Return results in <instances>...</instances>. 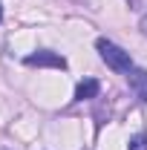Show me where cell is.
Masks as SVG:
<instances>
[{"label": "cell", "instance_id": "obj_1", "mask_svg": "<svg viewBox=\"0 0 147 150\" xmlns=\"http://www.w3.org/2000/svg\"><path fill=\"white\" fill-rule=\"evenodd\" d=\"M95 46H98V52H101V58L107 61L110 69H115V72H130V69H133L130 52H124L118 43H112V40H107V38H98Z\"/></svg>", "mask_w": 147, "mask_h": 150}, {"label": "cell", "instance_id": "obj_6", "mask_svg": "<svg viewBox=\"0 0 147 150\" xmlns=\"http://www.w3.org/2000/svg\"><path fill=\"white\" fill-rule=\"evenodd\" d=\"M141 29H144V35H147V15L141 18Z\"/></svg>", "mask_w": 147, "mask_h": 150}, {"label": "cell", "instance_id": "obj_7", "mask_svg": "<svg viewBox=\"0 0 147 150\" xmlns=\"http://www.w3.org/2000/svg\"><path fill=\"white\" fill-rule=\"evenodd\" d=\"M0 20H3V6H0Z\"/></svg>", "mask_w": 147, "mask_h": 150}, {"label": "cell", "instance_id": "obj_4", "mask_svg": "<svg viewBox=\"0 0 147 150\" xmlns=\"http://www.w3.org/2000/svg\"><path fill=\"white\" fill-rule=\"evenodd\" d=\"M98 93H101V84H98L95 78H84V81L78 84V90H75V98H78V101H90V98H95Z\"/></svg>", "mask_w": 147, "mask_h": 150}, {"label": "cell", "instance_id": "obj_5", "mask_svg": "<svg viewBox=\"0 0 147 150\" xmlns=\"http://www.w3.org/2000/svg\"><path fill=\"white\" fill-rule=\"evenodd\" d=\"M130 150H147V136H144V133L133 136V142H130Z\"/></svg>", "mask_w": 147, "mask_h": 150}, {"label": "cell", "instance_id": "obj_2", "mask_svg": "<svg viewBox=\"0 0 147 150\" xmlns=\"http://www.w3.org/2000/svg\"><path fill=\"white\" fill-rule=\"evenodd\" d=\"M26 67H55V69H66V58L58 52H32L26 55Z\"/></svg>", "mask_w": 147, "mask_h": 150}, {"label": "cell", "instance_id": "obj_3", "mask_svg": "<svg viewBox=\"0 0 147 150\" xmlns=\"http://www.w3.org/2000/svg\"><path fill=\"white\" fill-rule=\"evenodd\" d=\"M127 81H130V90L136 93L139 101H147V69H130L127 72Z\"/></svg>", "mask_w": 147, "mask_h": 150}]
</instances>
